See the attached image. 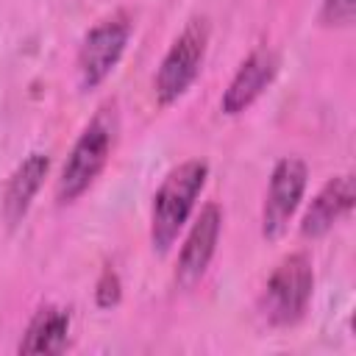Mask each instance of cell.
I'll return each mask as SVG.
<instances>
[{
	"instance_id": "6da1fadb",
	"label": "cell",
	"mask_w": 356,
	"mask_h": 356,
	"mask_svg": "<svg viewBox=\"0 0 356 356\" xmlns=\"http://www.w3.org/2000/svg\"><path fill=\"white\" fill-rule=\"evenodd\" d=\"M206 178H209V167L200 159H189L167 172V178L161 181V186L153 195V209H150L153 250H159V253L170 250V245L175 242L178 231L184 228Z\"/></svg>"
},
{
	"instance_id": "7a4b0ae2",
	"label": "cell",
	"mask_w": 356,
	"mask_h": 356,
	"mask_svg": "<svg viewBox=\"0 0 356 356\" xmlns=\"http://www.w3.org/2000/svg\"><path fill=\"white\" fill-rule=\"evenodd\" d=\"M114 114L108 108H103L100 114H95V120L81 131V136L75 139L61 175L56 181V197L58 203H72L78 200L100 175V170L106 167L111 147H114Z\"/></svg>"
},
{
	"instance_id": "3957f363",
	"label": "cell",
	"mask_w": 356,
	"mask_h": 356,
	"mask_svg": "<svg viewBox=\"0 0 356 356\" xmlns=\"http://www.w3.org/2000/svg\"><path fill=\"white\" fill-rule=\"evenodd\" d=\"M312 286H314V270L309 256L306 253L286 256L264 284V292L259 300L264 320L278 328L295 325L309 306Z\"/></svg>"
},
{
	"instance_id": "277c9868",
	"label": "cell",
	"mask_w": 356,
	"mask_h": 356,
	"mask_svg": "<svg viewBox=\"0 0 356 356\" xmlns=\"http://www.w3.org/2000/svg\"><path fill=\"white\" fill-rule=\"evenodd\" d=\"M131 31H134V22L128 11H114L83 36L78 47V83L83 92L100 86L111 75V70L125 53Z\"/></svg>"
},
{
	"instance_id": "5b68a950",
	"label": "cell",
	"mask_w": 356,
	"mask_h": 356,
	"mask_svg": "<svg viewBox=\"0 0 356 356\" xmlns=\"http://www.w3.org/2000/svg\"><path fill=\"white\" fill-rule=\"evenodd\" d=\"M206 42H209L206 19H192L178 33V39L170 44V50L161 58V67L156 72V81H153V92L161 106L175 103L192 86V81L200 72L203 56H206Z\"/></svg>"
},
{
	"instance_id": "8992f818",
	"label": "cell",
	"mask_w": 356,
	"mask_h": 356,
	"mask_svg": "<svg viewBox=\"0 0 356 356\" xmlns=\"http://www.w3.org/2000/svg\"><path fill=\"white\" fill-rule=\"evenodd\" d=\"M306 164L298 156H286L275 164L273 175H270V189L264 197V209H261V234L267 239H278L292 214L300 206V197L306 192Z\"/></svg>"
},
{
	"instance_id": "52a82bcc",
	"label": "cell",
	"mask_w": 356,
	"mask_h": 356,
	"mask_svg": "<svg viewBox=\"0 0 356 356\" xmlns=\"http://www.w3.org/2000/svg\"><path fill=\"white\" fill-rule=\"evenodd\" d=\"M220 231H222V211H220L217 203H206L200 217L195 220L192 231L186 234V242H184L181 253H178L175 281L181 286L189 289L203 278V273H206V267H209V261L217 250Z\"/></svg>"
},
{
	"instance_id": "ba28073f",
	"label": "cell",
	"mask_w": 356,
	"mask_h": 356,
	"mask_svg": "<svg viewBox=\"0 0 356 356\" xmlns=\"http://www.w3.org/2000/svg\"><path fill=\"white\" fill-rule=\"evenodd\" d=\"M278 72V56L270 47H259L253 50L242 67L236 70V75L231 78L228 89L222 92V111L225 114H242L275 78Z\"/></svg>"
},
{
	"instance_id": "9c48e42d",
	"label": "cell",
	"mask_w": 356,
	"mask_h": 356,
	"mask_svg": "<svg viewBox=\"0 0 356 356\" xmlns=\"http://www.w3.org/2000/svg\"><path fill=\"white\" fill-rule=\"evenodd\" d=\"M353 206V178L350 175H337L331 178L320 192L317 197L312 200V206L306 209L303 214V222H300V234L303 236H323L328 234Z\"/></svg>"
},
{
	"instance_id": "30bf717a",
	"label": "cell",
	"mask_w": 356,
	"mask_h": 356,
	"mask_svg": "<svg viewBox=\"0 0 356 356\" xmlns=\"http://www.w3.org/2000/svg\"><path fill=\"white\" fill-rule=\"evenodd\" d=\"M47 167H50V159L44 153H31L11 172L6 192H3V217L8 225H17L28 214V209H31V203H33V197H36L44 175H47Z\"/></svg>"
},
{
	"instance_id": "8fae6325",
	"label": "cell",
	"mask_w": 356,
	"mask_h": 356,
	"mask_svg": "<svg viewBox=\"0 0 356 356\" xmlns=\"http://www.w3.org/2000/svg\"><path fill=\"white\" fill-rule=\"evenodd\" d=\"M70 312L61 306H44L33 314L19 342V353H58L67 345Z\"/></svg>"
},
{
	"instance_id": "7c38bea8",
	"label": "cell",
	"mask_w": 356,
	"mask_h": 356,
	"mask_svg": "<svg viewBox=\"0 0 356 356\" xmlns=\"http://www.w3.org/2000/svg\"><path fill=\"white\" fill-rule=\"evenodd\" d=\"M120 295H122V284H120V275L114 267H106L97 278V289H95V300L100 309H111L120 303Z\"/></svg>"
},
{
	"instance_id": "4fadbf2b",
	"label": "cell",
	"mask_w": 356,
	"mask_h": 356,
	"mask_svg": "<svg viewBox=\"0 0 356 356\" xmlns=\"http://www.w3.org/2000/svg\"><path fill=\"white\" fill-rule=\"evenodd\" d=\"M356 14V0H323L320 19L325 25H350Z\"/></svg>"
}]
</instances>
